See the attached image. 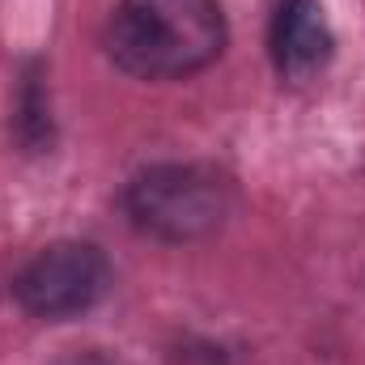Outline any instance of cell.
I'll return each instance as SVG.
<instances>
[{"label":"cell","instance_id":"7a4b0ae2","mask_svg":"<svg viewBox=\"0 0 365 365\" xmlns=\"http://www.w3.org/2000/svg\"><path fill=\"white\" fill-rule=\"evenodd\" d=\"M234 187L221 170L195 162L149 166L123 187V212L132 230L158 242H195L230 221Z\"/></svg>","mask_w":365,"mask_h":365},{"label":"cell","instance_id":"6da1fadb","mask_svg":"<svg viewBox=\"0 0 365 365\" xmlns=\"http://www.w3.org/2000/svg\"><path fill=\"white\" fill-rule=\"evenodd\" d=\"M225 51L217 0H119L106 21V56L140 81H182Z\"/></svg>","mask_w":365,"mask_h":365},{"label":"cell","instance_id":"3957f363","mask_svg":"<svg viewBox=\"0 0 365 365\" xmlns=\"http://www.w3.org/2000/svg\"><path fill=\"white\" fill-rule=\"evenodd\" d=\"M106 289H110V264L93 242H81V238L43 247L13 276L17 306L34 319H51V323L93 310L106 297Z\"/></svg>","mask_w":365,"mask_h":365},{"label":"cell","instance_id":"277c9868","mask_svg":"<svg viewBox=\"0 0 365 365\" xmlns=\"http://www.w3.org/2000/svg\"><path fill=\"white\" fill-rule=\"evenodd\" d=\"M272 64L284 81H310L331 64L336 38L319 0H276L268 30Z\"/></svg>","mask_w":365,"mask_h":365},{"label":"cell","instance_id":"5b68a950","mask_svg":"<svg viewBox=\"0 0 365 365\" xmlns=\"http://www.w3.org/2000/svg\"><path fill=\"white\" fill-rule=\"evenodd\" d=\"M21 115H17V132H21V140L34 149V145H43L47 136H51V123L43 119V90H38V64H30V73H26V86H21V106H17Z\"/></svg>","mask_w":365,"mask_h":365}]
</instances>
